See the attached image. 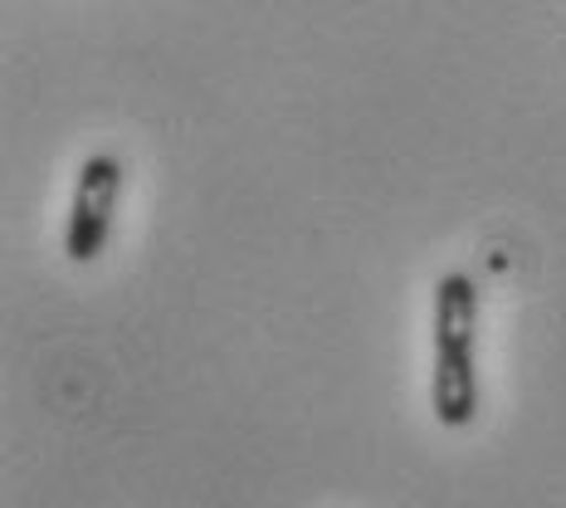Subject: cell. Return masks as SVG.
I'll use <instances>...</instances> for the list:
<instances>
[{
	"mask_svg": "<svg viewBox=\"0 0 566 508\" xmlns=\"http://www.w3.org/2000/svg\"><path fill=\"white\" fill-rule=\"evenodd\" d=\"M479 318H483V293L474 274L450 269V274L434 279L430 411L444 431H464L479 416Z\"/></svg>",
	"mask_w": 566,
	"mask_h": 508,
	"instance_id": "cell-1",
	"label": "cell"
},
{
	"mask_svg": "<svg viewBox=\"0 0 566 508\" xmlns=\"http://www.w3.org/2000/svg\"><path fill=\"white\" fill-rule=\"evenodd\" d=\"M123 182H127V172L113 152H93V157L78 162L74 196H69V220H64V255L74 265H93V259L108 250Z\"/></svg>",
	"mask_w": 566,
	"mask_h": 508,
	"instance_id": "cell-2",
	"label": "cell"
}]
</instances>
